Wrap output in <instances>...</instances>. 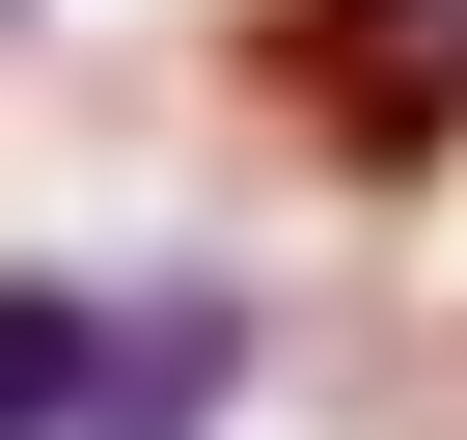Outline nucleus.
<instances>
[{"label": "nucleus", "instance_id": "4", "mask_svg": "<svg viewBox=\"0 0 467 440\" xmlns=\"http://www.w3.org/2000/svg\"><path fill=\"white\" fill-rule=\"evenodd\" d=\"M0 28H28V0H0Z\"/></svg>", "mask_w": 467, "mask_h": 440}, {"label": "nucleus", "instance_id": "3", "mask_svg": "<svg viewBox=\"0 0 467 440\" xmlns=\"http://www.w3.org/2000/svg\"><path fill=\"white\" fill-rule=\"evenodd\" d=\"M110 413V276H0V440H83Z\"/></svg>", "mask_w": 467, "mask_h": 440}, {"label": "nucleus", "instance_id": "1", "mask_svg": "<svg viewBox=\"0 0 467 440\" xmlns=\"http://www.w3.org/2000/svg\"><path fill=\"white\" fill-rule=\"evenodd\" d=\"M275 110L330 165H467V0H275Z\"/></svg>", "mask_w": 467, "mask_h": 440}, {"label": "nucleus", "instance_id": "2", "mask_svg": "<svg viewBox=\"0 0 467 440\" xmlns=\"http://www.w3.org/2000/svg\"><path fill=\"white\" fill-rule=\"evenodd\" d=\"M220 385H248V303L220 276H110V413L83 440H220Z\"/></svg>", "mask_w": 467, "mask_h": 440}]
</instances>
